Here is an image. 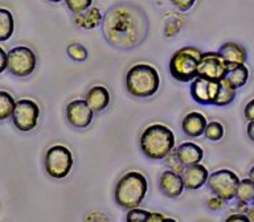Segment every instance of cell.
<instances>
[{"instance_id":"8992f818","label":"cell","mask_w":254,"mask_h":222,"mask_svg":"<svg viewBox=\"0 0 254 222\" xmlns=\"http://www.w3.org/2000/svg\"><path fill=\"white\" fill-rule=\"evenodd\" d=\"M44 166L47 173L53 178H65L73 166V155L70 150L61 144L52 146L45 154Z\"/></svg>"},{"instance_id":"74e56055","label":"cell","mask_w":254,"mask_h":222,"mask_svg":"<svg viewBox=\"0 0 254 222\" xmlns=\"http://www.w3.org/2000/svg\"><path fill=\"white\" fill-rule=\"evenodd\" d=\"M249 178L252 180V181H254V166H252V169H250L249 172Z\"/></svg>"},{"instance_id":"f1b7e54d","label":"cell","mask_w":254,"mask_h":222,"mask_svg":"<svg viewBox=\"0 0 254 222\" xmlns=\"http://www.w3.org/2000/svg\"><path fill=\"white\" fill-rule=\"evenodd\" d=\"M166 160H167V166H170L171 170H174V172H176V173H180V174L183 173V170H184L186 166L179 160L178 155H176V151H171L170 154H168V156L166 158Z\"/></svg>"},{"instance_id":"52a82bcc","label":"cell","mask_w":254,"mask_h":222,"mask_svg":"<svg viewBox=\"0 0 254 222\" xmlns=\"http://www.w3.org/2000/svg\"><path fill=\"white\" fill-rule=\"evenodd\" d=\"M35 52L28 47H15L7 53V69L16 77H28L36 69Z\"/></svg>"},{"instance_id":"cb8c5ba5","label":"cell","mask_w":254,"mask_h":222,"mask_svg":"<svg viewBox=\"0 0 254 222\" xmlns=\"http://www.w3.org/2000/svg\"><path fill=\"white\" fill-rule=\"evenodd\" d=\"M236 197L245 204L254 202V181H252L250 178L241 180L238 184Z\"/></svg>"},{"instance_id":"9a60e30c","label":"cell","mask_w":254,"mask_h":222,"mask_svg":"<svg viewBox=\"0 0 254 222\" xmlns=\"http://www.w3.org/2000/svg\"><path fill=\"white\" fill-rule=\"evenodd\" d=\"M206 124H208V122H206L205 116L201 112L192 111L190 114H187L183 119L182 130L190 138H198V136L204 135Z\"/></svg>"},{"instance_id":"f35d334b","label":"cell","mask_w":254,"mask_h":222,"mask_svg":"<svg viewBox=\"0 0 254 222\" xmlns=\"http://www.w3.org/2000/svg\"><path fill=\"white\" fill-rule=\"evenodd\" d=\"M48 1H52V3H60V1H63V0H48Z\"/></svg>"},{"instance_id":"836d02e7","label":"cell","mask_w":254,"mask_h":222,"mask_svg":"<svg viewBox=\"0 0 254 222\" xmlns=\"http://www.w3.org/2000/svg\"><path fill=\"white\" fill-rule=\"evenodd\" d=\"M7 69V53L3 48H0V74Z\"/></svg>"},{"instance_id":"e0dca14e","label":"cell","mask_w":254,"mask_h":222,"mask_svg":"<svg viewBox=\"0 0 254 222\" xmlns=\"http://www.w3.org/2000/svg\"><path fill=\"white\" fill-rule=\"evenodd\" d=\"M85 101L94 112H101L110 103V93L105 86H93L87 91Z\"/></svg>"},{"instance_id":"484cf974","label":"cell","mask_w":254,"mask_h":222,"mask_svg":"<svg viewBox=\"0 0 254 222\" xmlns=\"http://www.w3.org/2000/svg\"><path fill=\"white\" fill-rule=\"evenodd\" d=\"M67 56L74 61H85L87 58L86 48L79 44H70L66 49Z\"/></svg>"},{"instance_id":"4fadbf2b","label":"cell","mask_w":254,"mask_h":222,"mask_svg":"<svg viewBox=\"0 0 254 222\" xmlns=\"http://www.w3.org/2000/svg\"><path fill=\"white\" fill-rule=\"evenodd\" d=\"M159 188L162 193L168 198H176L183 193L184 190V181L180 173H176L174 170H164L159 177Z\"/></svg>"},{"instance_id":"d590c367","label":"cell","mask_w":254,"mask_h":222,"mask_svg":"<svg viewBox=\"0 0 254 222\" xmlns=\"http://www.w3.org/2000/svg\"><path fill=\"white\" fill-rule=\"evenodd\" d=\"M246 131H248V136L250 138V140H253V142H254V120L249 122Z\"/></svg>"},{"instance_id":"603a6c76","label":"cell","mask_w":254,"mask_h":222,"mask_svg":"<svg viewBox=\"0 0 254 222\" xmlns=\"http://www.w3.org/2000/svg\"><path fill=\"white\" fill-rule=\"evenodd\" d=\"M16 101L9 93L0 90V122L12 118Z\"/></svg>"},{"instance_id":"8d00e7d4","label":"cell","mask_w":254,"mask_h":222,"mask_svg":"<svg viewBox=\"0 0 254 222\" xmlns=\"http://www.w3.org/2000/svg\"><path fill=\"white\" fill-rule=\"evenodd\" d=\"M246 216L249 217L250 221L254 222V206H250V208H246Z\"/></svg>"},{"instance_id":"ffe728a7","label":"cell","mask_w":254,"mask_h":222,"mask_svg":"<svg viewBox=\"0 0 254 222\" xmlns=\"http://www.w3.org/2000/svg\"><path fill=\"white\" fill-rule=\"evenodd\" d=\"M102 13L98 8L95 7L87 8L86 11L75 13L74 16V24L77 27L83 28V29H93L102 23Z\"/></svg>"},{"instance_id":"2e32d148","label":"cell","mask_w":254,"mask_h":222,"mask_svg":"<svg viewBox=\"0 0 254 222\" xmlns=\"http://www.w3.org/2000/svg\"><path fill=\"white\" fill-rule=\"evenodd\" d=\"M176 155H178L179 160L184 166H188L201 163L202 158H204V151H202L201 147L194 144V143L186 142L176 148Z\"/></svg>"},{"instance_id":"ba28073f","label":"cell","mask_w":254,"mask_h":222,"mask_svg":"<svg viewBox=\"0 0 254 222\" xmlns=\"http://www.w3.org/2000/svg\"><path fill=\"white\" fill-rule=\"evenodd\" d=\"M206 182L212 193L222 198L224 201H230L236 197L240 178L233 170L220 169L209 174Z\"/></svg>"},{"instance_id":"3957f363","label":"cell","mask_w":254,"mask_h":222,"mask_svg":"<svg viewBox=\"0 0 254 222\" xmlns=\"http://www.w3.org/2000/svg\"><path fill=\"white\" fill-rule=\"evenodd\" d=\"M147 190L148 182L140 172H127L117 182L114 190L115 202L125 209L138 208L146 197Z\"/></svg>"},{"instance_id":"4316f807","label":"cell","mask_w":254,"mask_h":222,"mask_svg":"<svg viewBox=\"0 0 254 222\" xmlns=\"http://www.w3.org/2000/svg\"><path fill=\"white\" fill-rule=\"evenodd\" d=\"M151 212L147 210L139 209V208H132L128 209L126 216V221L128 222H148V217H150Z\"/></svg>"},{"instance_id":"7a4b0ae2","label":"cell","mask_w":254,"mask_h":222,"mask_svg":"<svg viewBox=\"0 0 254 222\" xmlns=\"http://www.w3.org/2000/svg\"><path fill=\"white\" fill-rule=\"evenodd\" d=\"M175 147V135L164 124H150L140 135V150L151 160H162Z\"/></svg>"},{"instance_id":"7402d4cb","label":"cell","mask_w":254,"mask_h":222,"mask_svg":"<svg viewBox=\"0 0 254 222\" xmlns=\"http://www.w3.org/2000/svg\"><path fill=\"white\" fill-rule=\"evenodd\" d=\"M13 29H15V23L11 11L5 8H0V41H7L8 39H11Z\"/></svg>"},{"instance_id":"5bb4252c","label":"cell","mask_w":254,"mask_h":222,"mask_svg":"<svg viewBox=\"0 0 254 222\" xmlns=\"http://www.w3.org/2000/svg\"><path fill=\"white\" fill-rule=\"evenodd\" d=\"M182 177L187 189L196 190L200 189L205 184L208 177H209V173H208V169L205 166L198 163V164L186 166L183 170Z\"/></svg>"},{"instance_id":"d6986e66","label":"cell","mask_w":254,"mask_h":222,"mask_svg":"<svg viewBox=\"0 0 254 222\" xmlns=\"http://www.w3.org/2000/svg\"><path fill=\"white\" fill-rule=\"evenodd\" d=\"M218 53L222 56L226 63H245L248 55L244 47L236 43H225L222 44Z\"/></svg>"},{"instance_id":"6da1fadb","label":"cell","mask_w":254,"mask_h":222,"mask_svg":"<svg viewBox=\"0 0 254 222\" xmlns=\"http://www.w3.org/2000/svg\"><path fill=\"white\" fill-rule=\"evenodd\" d=\"M102 29L111 45L131 49L142 43L147 36L148 20L139 8L130 4H119L106 12Z\"/></svg>"},{"instance_id":"e575fe53","label":"cell","mask_w":254,"mask_h":222,"mask_svg":"<svg viewBox=\"0 0 254 222\" xmlns=\"http://www.w3.org/2000/svg\"><path fill=\"white\" fill-rule=\"evenodd\" d=\"M234 221H241V222H249V217L246 214H233L229 218H226V222H234Z\"/></svg>"},{"instance_id":"44dd1931","label":"cell","mask_w":254,"mask_h":222,"mask_svg":"<svg viewBox=\"0 0 254 222\" xmlns=\"http://www.w3.org/2000/svg\"><path fill=\"white\" fill-rule=\"evenodd\" d=\"M234 98H236V89L230 86L225 79L218 81L217 91H216V97L213 99L214 106H228L233 102Z\"/></svg>"},{"instance_id":"d4e9b609","label":"cell","mask_w":254,"mask_h":222,"mask_svg":"<svg viewBox=\"0 0 254 222\" xmlns=\"http://www.w3.org/2000/svg\"><path fill=\"white\" fill-rule=\"evenodd\" d=\"M224 134H225V130H224V126L220 122H209L206 124L205 131H204V136L208 140H212V142L221 140L224 138Z\"/></svg>"},{"instance_id":"277c9868","label":"cell","mask_w":254,"mask_h":222,"mask_svg":"<svg viewBox=\"0 0 254 222\" xmlns=\"http://www.w3.org/2000/svg\"><path fill=\"white\" fill-rule=\"evenodd\" d=\"M160 86L158 70L148 63H136L127 71V91L136 98H148L156 94Z\"/></svg>"},{"instance_id":"83f0119b","label":"cell","mask_w":254,"mask_h":222,"mask_svg":"<svg viewBox=\"0 0 254 222\" xmlns=\"http://www.w3.org/2000/svg\"><path fill=\"white\" fill-rule=\"evenodd\" d=\"M65 3L73 13H79L90 8L93 0H65Z\"/></svg>"},{"instance_id":"8fae6325","label":"cell","mask_w":254,"mask_h":222,"mask_svg":"<svg viewBox=\"0 0 254 222\" xmlns=\"http://www.w3.org/2000/svg\"><path fill=\"white\" fill-rule=\"evenodd\" d=\"M65 115L70 126L75 128H85L93 122L94 111L91 110L85 99H75L67 103Z\"/></svg>"},{"instance_id":"5b68a950","label":"cell","mask_w":254,"mask_h":222,"mask_svg":"<svg viewBox=\"0 0 254 222\" xmlns=\"http://www.w3.org/2000/svg\"><path fill=\"white\" fill-rule=\"evenodd\" d=\"M202 52L196 47H184L174 53L170 59V73L179 82H190L197 77L198 61Z\"/></svg>"},{"instance_id":"4dcf8cb0","label":"cell","mask_w":254,"mask_h":222,"mask_svg":"<svg viewBox=\"0 0 254 222\" xmlns=\"http://www.w3.org/2000/svg\"><path fill=\"white\" fill-rule=\"evenodd\" d=\"M222 204H224V200L218 197V196H216V194L206 200V206H208V208L212 210L220 209V208L222 206Z\"/></svg>"},{"instance_id":"1f68e13d","label":"cell","mask_w":254,"mask_h":222,"mask_svg":"<svg viewBox=\"0 0 254 222\" xmlns=\"http://www.w3.org/2000/svg\"><path fill=\"white\" fill-rule=\"evenodd\" d=\"M244 114H245L246 120H254V99H252L250 102H248V105L245 106V110H244Z\"/></svg>"},{"instance_id":"f546056e","label":"cell","mask_w":254,"mask_h":222,"mask_svg":"<svg viewBox=\"0 0 254 222\" xmlns=\"http://www.w3.org/2000/svg\"><path fill=\"white\" fill-rule=\"evenodd\" d=\"M194 1H196V0H171V3L174 4L179 11L182 12L190 11V8L193 7Z\"/></svg>"},{"instance_id":"9c48e42d","label":"cell","mask_w":254,"mask_h":222,"mask_svg":"<svg viewBox=\"0 0 254 222\" xmlns=\"http://www.w3.org/2000/svg\"><path fill=\"white\" fill-rule=\"evenodd\" d=\"M40 116V109L37 103L32 99H20L15 105L12 114V122L21 132H29L37 126Z\"/></svg>"},{"instance_id":"7c38bea8","label":"cell","mask_w":254,"mask_h":222,"mask_svg":"<svg viewBox=\"0 0 254 222\" xmlns=\"http://www.w3.org/2000/svg\"><path fill=\"white\" fill-rule=\"evenodd\" d=\"M217 87L218 81H210L197 75L190 85V97L200 105H213Z\"/></svg>"},{"instance_id":"ac0fdd59","label":"cell","mask_w":254,"mask_h":222,"mask_svg":"<svg viewBox=\"0 0 254 222\" xmlns=\"http://www.w3.org/2000/svg\"><path fill=\"white\" fill-rule=\"evenodd\" d=\"M226 65H228V69L224 77L226 82L234 89L245 86L249 79V70L245 66V63H226Z\"/></svg>"},{"instance_id":"30bf717a","label":"cell","mask_w":254,"mask_h":222,"mask_svg":"<svg viewBox=\"0 0 254 222\" xmlns=\"http://www.w3.org/2000/svg\"><path fill=\"white\" fill-rule=\"evenodd\" d=\"M226 69L225 59L218 52H205L198 61L197 75L210 81H221L225 77Z\"/></svg>"},{"instance_id":"d6a6232c","label":"cell","mask_w":254,"mask_h":222,"mask_svg":"<svg viewBox=\"0 0 254 222\" xmlns=\"http://www.w3.org/2000/svg\"><path fill=\"white\" fill-rule=\"evenodd\" d=\"M163 221L175 222V220L166 218L164 216H163V214H159V213H151L150 217H148V222H163Z\"/></svg>"}]
</instances>
